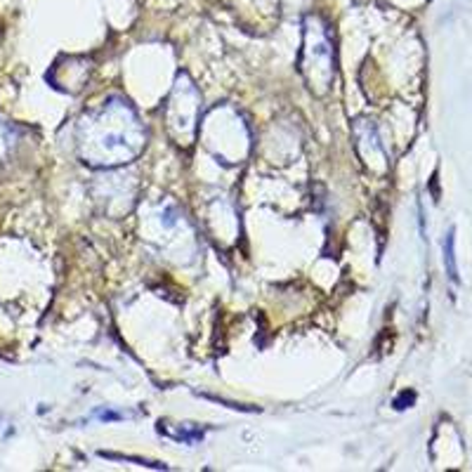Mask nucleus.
<instances>
[{"instance_id":"f03ea898","label":"nucleus","mask_w":472,"mask_h":472,"mask_svg":"<svg viewBox=\"0 0 472 472\" xmlns=\"http://www.w3.org/2000/svg\"><path fill=\"white\" fill-rule=\"evenodd\" d=\"M413 399H416V394H413V392H404L401 397L394 399V408H406L408 404H413Z\"/></svg>"},{"instance_id":"f257e3e1","label":"nucleus","mask_w":472,"mask_h":472,"mask_svg":"<svg viewBox=\"0 0 472 472\" xmlns=\"http://www.w3.org/2000/svg\"><path fill=\"white\" fill-rule=\"evenodd\" d=\"M444 262H446L449 279L451 281H458V267H456V255H453V229H449L446 241H444Z\"/></svg>"}]
</instances>
